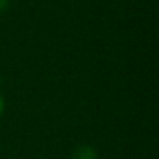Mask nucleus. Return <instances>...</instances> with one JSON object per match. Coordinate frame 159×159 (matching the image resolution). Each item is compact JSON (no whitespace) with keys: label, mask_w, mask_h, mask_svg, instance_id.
<instances>
[{"label":"nucleus","mask_w":159,"mask_h":159,"mask_svg":"<svg viewBox=\"0 0 159 159\" xmlns=\"http://www.w3.org/2000/svg\"><path fill=\"white\" fill-rule=\"evenodd\" d=\"M8 8H10V0H0V14L7 13Z\"/></svg>","instance_id":"nucleus-2"},{"label":"nucleus","mask_w":159,"mask_h":159,"mask_svg":"<svg viewBox=\"0 0 159 159\" xmlns=\"http://www.w3.org/2000/svg\"><path fill=\"white\" fill-rule=\"evenodd\" d=\"M3 111H5V100H3V97H2V94H0V117H2V114H3Z\"/></svg>","instance_id":"nucleus-3"},{"label":"nucleus","mask_w":159,"mask_h":159,"mask_svg":"<svg viewBox=\"0 0 159 159\" xmlns=\"http://www.w3.org/2000/svg\"><path fill=\"white\" fill-rule=\"evenodd\" d=\"M70 159H98V153L91 145H78L72 151Z\"/></svg>","instance_id":"nucleus-1"}]
</instances>
